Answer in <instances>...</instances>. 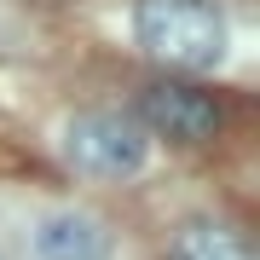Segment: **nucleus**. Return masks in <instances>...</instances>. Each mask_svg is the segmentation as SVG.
Wrapping results in <instances>:
<instances>
[{
    "label": "nucleus",
    "instance_id": "5",
    "mask_svg": "<svg viewBox=\"0 0 260 260\" xmlns=\"http://www.w3.org/2000/svg\"><path fill=\"white\" fill-rule=\"evenodd\" d=\"M168 260H254V249L225 220H185L168 243Z\"/></svg>",
    "mask_w": 260,
    "mask_h": 260
},
{
    "label": "nucleus",
    "instance_id": "1",
    "mask_svg": "<svg viewBox=\"0 0 260 260\" xmlns=\"http://www.w3.org/2000/svg\"><path fill=\"white\" fill-rule=\"evenodd\" d=\"M133 35L168 70H214L225 58V18L214 0H139Z\"/></svg>",
    "mask_w": 260,
    "mask_h": 260
},
{
    "label": "nucleus",
    "instance_id": "3",
    "mask_svg": "<svg viewBox=\"0 0 260 260\" xmlns=\"http://www.w3.org/2000/svg\"><path fill=\"white\" fill-rule=\"evenodd\" d=\"M139 121L162 139H179V145H203L214 139L220 127V104H214L203 87L191 81H150L139 93Z\"/></svg>",
    "mask_w": 260,
    "mask_h": 260
},
{
    "label": "nucleus",
    "instance_id": "2",
    "mask_svg": "<svg viewBox=\"0 0 260 260\" xmlns=\"http://www.w3.org/2000/svg\"><path fill=\"white\" fill-rule=\"evenodd\" d=\"M145 127L133 116H116V110H81L64 127V156L93 179H127L145 168Z\"/></svg>",
    "mask_w": 260,
    "mask_h": 260
},
{
    "label": "nucleus",
    "instance_id": "4",
    "mask_svg": "<svg viewBox=\"0 0 260 260\" xmlns=\"http://www.w3.org/2000/svg\"><path fill=\"white\" fill-rule=\"evenodd\" d=\"M35 260H110L116 254V237L99 214L87 208H58L35 225Z\"/></svg>",
    "mask_w": 260,
    "mask_h": 260
}]
</instances>
